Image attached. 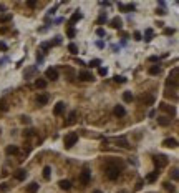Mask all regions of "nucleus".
Instances as JSON below:
<instances>
[{
    "instance_id": "6e6552de",
    "label": "nucleus",
    "mask_w": 179,
    "mask_h": 193,
    "mask_svg": "<svg viewBox=\"0 0 179 193\" xmlns=\"http://www.w3.org/2000/svg\"><path fill=\"white\" fill-rule=\"evenodd\" d=\"M37 72H38V68H37V67H28V68H25V72H23V77H25V80L33 78V77L37 75Z\"/></svg>"
},
{
    "instance_id": "864d4df0",
    "label": "nucleus",
    "mask_w": 179,
    "mask_h": 193,
    "mask_svg": "<svg viewBox=\"0 0 179 193\" xmlns=\"http://www.w3.org/2000/svg\"><path fill=\"white\" fill-rule=\"evenodd\" d=\"M37 62H38V63H42V62H43V55L42 54H37Z\"/></svg>"
},
{
    "instance_id": "423d86ee",
    "label": "nucleus",
    "mask_w": 179,
    "mask_h": 193,
    "mask_svg": "<svg viewBox=\"0 0 179 193\" xmlns=\"http://www.w3.org/2000/svg\"><path fill=\"white\" fill-rule=\"evenodd\" d=\"M90 180H91V172H90L88 168H85V170L81 172V175H80V182H81L83 186H85V185L90 183Z\"/></svg>"
},
{
    "instance_id": "6e6d98bb",
    "label": "nucleus",
    "mask_w": 179,
    "mask_h": 193,
    "mask_svg": "<svg viewBox=\"0 0 179 193\" xmlns=\"http://www.w3.org/2000/svg\"><path fill=\"white\" fill-rule=\"evenodd\" d=\"M149 62H159V58L156 55H153V57H149Z\"/></svg>"
},
{
    "instance_id": "ddd939ff",
    "label": "nucleus",
    "mask_w": 179,
    "mask_h": 193,
    "mask_svg": "<svg viewBox=\"0 0 179 193\" xmlns=\"http://www.w3.org/2000/svg\"><path fill=\"white\" fill-rule=\"evenodd\" d=\"M139 102L141 103H146V105H153L154 103V96L153 95H141Z\"/></svg>"
},
{
    "instance_id": "603ef678",
    "label": "nucleus",
    "mask_w": 179,
    "mask_h": 193,
    "mask_svg": "<svg viewBox=\"0 0 179 193\" xmlns=\"http://www.w3.org/2000/svg\"><path fill=\"white\" fill-rule=\"evenodd\" d=\"M164 33H166V35H172V33H174V29H166Z\"/></svg>"
},
{
    "instance_id": "39448f33",
    "label": "nucleus",
    "mask_w": 179,
    "mask_h": 193,
    "mask_svg": "<svg viewBox=\"0 0 179 193\" xmlns=\"http://www.w3.org/2000/svg\"><path fill=\"white\" fill-rule=\"evenodd\" d=\"M45 77H47L48 80H51V82H57L58 80V70L55 67H50V68H47V72H45Z\"/></svg>"
},
{
    "instance_id": "c85d7f7f",
    "label": "nucleus",
    "mask_w": 179,
    "mask_h": 193,
    "mask_svg": "<svg viewBox=\"0 0 179 193\" xmlns=\"http://www.w3.org/2000/svg\"><path fill=\"white\" fill-rule=\"evenodd\" d=\"M50 176H51V168L50 167H45V168H43V178L50 180Z\"/></svg>"
},
{
    "instance_id": "b1692460",
    "label": "nucleus",
    "mask_w": 179,
    "mask_h": 193,
    "mask_svg": "<svg viewBox=\"0 0 179 193\" xmlns=\"http://www.w3.org/2000/svg\"><path fill=\"white\" fill-rule=\"evenodd\" d=\"M148 73H149V75H159V73H161V67H159V65H153V67L148 70Z\"/></svg>"
},
{
    "instance_id": "9b49d317",
    "label": "nucleus",
    "mask_w": 179,
    "mask_h": 193,
    "mask_svg": "<svg viewBox=\"0 0 179 193\" xmlns=\"http://www.w3.org/2000/svg\"><path fill=\"white\" fill-rule=\"evenodd\" d=\"M63 110H65V103L63 102H58V103L55 105V108H53V115L55 117H60V115L63 113Z\"/></svg>"
},
{
    "instance_id": "0eeeda50",
    "label": "nucleus",
    "mask_w": 179,
    "mask_h": 193,
    "mask_svg": "<svg viewBox=\"0 0 179 193\" xmlns=\"http://www.w3.org/2000/svg\"><path fill=\"white\" fill-rule=\"evenodd\" d=\"M78 78L81 80V82H91V80H95V77L91 75L88 70H81V72L78 73Z\"/></svg>"
},
{
    "instance_id": "7ed1b4c3",
    "label": "nucleus",
    "mask_w": 179,
    "mask_h": 193,
    "mask_svg": "<svg viewBox=\"0 0 179 193\" xmlns=\"http://www.w3.org/2000/svg\"><path fill=\"white\" fill-rule=\"evenodd\" d=\"M166 85H168V87H172V88L176 90V87H178V68H172V72L169 73V77H168V82H166Z\"/></svg>"
},
{
    "instance_id": "5fc2aeb1",
    "label": "nucleus",
    "mask_w": 179,
    "mask_h": 193,
    "mask_svg": "<svg viewBox=\"0 0 179 193\" xmlns=\"http://www.w3.org/2000/svg\"><path fill=\"white\" fill-rule=\"evenodd\" d=\"M133 37H134V40H141V33L139 32H134V35H133Z\"/></svg>"
},
{
    "instance_id": "2f4dec72",
    "label": "nucleus",
    "mask_w": 179,
    "mask_h": 193,
    "mask_svg": "<svg viewBox=\"0 0 179 193\" xmlns=\"http://www.w3.org/2000/svg\"><path fill=\"white\" fill-rule=\"evenodd\" d=\"M75 120H76V112H72V113H70V117H68V122H66V125H72V123H75Z\"/></svg>"
},
{
    "instance_id": "09e8293b",
    "label": "nucleus",
    "mask_w": 179,
    "mask_h": 193,
    "mask_svg": "<svg viewBox=\"0 0 179 193\" xmlns=\"http://www.w3.org/2000/svg\"><path fill=\"white\" fill-rule=\"evenodd\" d=\"M27 5H28L30 8H33V7H37V2H33V0H28V2H27Z\"/></svg>"
},
{
    "instance_id": "7c9ffc66",
    "label": "nucleus",
    "mask_w": 179,
    "mask_h": 193,
    "mask_svg": "<svg viewBox=\"0 0 179 193\" xmlns=\"http://www.w3.org/2000/svg\"><path fill=\"white\" fill-rule=\"evenodd\" d=\"M68 52H70V54H73V55H76V54H78V47H76L75 43H70V45H68Z\"/></svg>"
},
{
    "instance_id": "72a5a7b5",
    "label": "nucleus",
    "mask_w": 179,
    "mask_h": 193,
    "mask_svg": "<svg viewBox=\"0 0 179 193\" xmlns=\"http://www.w3.org/2000/svg\"><path fill=\"white\" fill-rule=\"evenodd\" d=\"M0 110H2V112H7L8 110V105H7V102H5L4 98H0Z\"/></svg>"
},
{
    "instance_id": "49530a36",
    "label": "nucleus",
    "mask_w": 179,
    "mask_h": 193,
    "mask_svg": "<svg viewBox=\"0 0 179 193\" xmlns=\"http://www.w3.org/2000/svg\"><path fill=\"white\" fill-rule=\"evenodd\" d=\"M40 48H42V50H48V48H50V45H48L47 42H43V43H40Z\"/></svg>"
},
{
    "instance_id": "e433bc0d",
    "label": "nucleus",
    "mask_w": 179,
    "mask_h": 193,
    "mask_svg": "<svg viewBox=\"0 0 179 193\" xmlns=\"http://www.w3.org/2000/svg\"><path fill=\"white\" fill-rule=\"evenodd\" d=\"M163 185H164V188L168 190V191H171V193H172V191H174V190H176V188H174V186H172V185H171V183H169V182L163 183Z\"/></svg>"
},
{
    "instance_id": "473e14b6",
    "label": "nucleus",
    "mask_w": 179,
    "mask_h": 193,
    "mask_svg": "<svg viewBox=\"0 0 179 193\" xmlns=\"http://www.w3.org/2000/svg\"><path fill=\"white\" fill-rule=\"evenodd\" d=\"M20 122L25 123V125H28V123H32V118L27 117V115H22V117H20Z\"/></svg>"
},
{
    "instance_id": "5701e85b",
    "label": "nucleus",
    "mask_w": 179,
    "mask_h": 193,
    "mask_svg": "<svg viewBox=\"0 0 179 193\" xmlns=\"http://www.w3.org/2000/svg\"><path fill=\"white\" fill-rule=\"evenodd\" d=\"M5 153L7 155H17L18 153V147H15V145H8V147L5 148Z\"/></svg>"
},
{
    "instance_id": "cd10ccee",
    "label": "nucleus",
    "mask_w": 179,
    "mask_h": 193,
    "mask_svg": "<svg viewBox=\"0 0 179 193\" xmlns=\"http://www.w3.org/2000/svg\"><path fill=\"white\" fill-rule=\"evenodd\" d=\"M8 22H12V14L0 15V23H8Z\"/></svg>"
},
{
    "instance_id": "4c0bfd02",
    "label": "nucleus",
    "mask_w": 179,
    "mask_h": 193,
    "mask_svg": "<svg viewBox=\"0 0 179 193\" xmlns=\"http://www.w3.org/2000/svg\"><path fill=\"white\" fill-rule=\"evenodd\" d=\"M66 35H68L70 38H75V37H76V30H75V29H68V32H66Z\"/></svg>"
},
{
    "instance_id": "a211bd4d",
    "label": "nucleus",
    "mask_w": 179,
    "mask_h": 193,
    "mask_svg": "<svg viewBox=\"0 0 179 193\" xmlns=\"http://www.w3.org/2000/svg\"><path fill=\"white\" fill-rule=\"evenodd\" d=\"M37 103L38 105H47L48 103V95L47 93H42V95L37 96Z\"/></svg>"
},
{
    "instance_id": "412c9836",
    "label": "nucleus",
    "mask_w": 179,
    "mask_h": 193,
    "mask_svg": "<svg viewBox=\"0 0 179 193\" xmlns=\"http://www.w3.org/2000/svg\"><path fill=\"white\" fill-rule=\"evenodd\" d=\"M158 176H159V170H156V172H153V173H149V175L146 176V182H149V183H153V182H156L158 180Z\"/></svg>"
},
{
    "instance_id": "20e7f679",
    "label": "nucleus",
    "mask_w": 179,
    "mask_h": 193,
    "mask_svg": "<svg viewBox=\"0 0 179 193\" xmlns=\"http://www.w3.org/2000/svg\"><path fill=\"white\" fill-rule=\"evenodd\" d=\"M153 161H154V165L158 167V170H159V168H163V167L168 165V157H164V155H156V157L153 158Z\"/></svg>"
},
{
    "instance_id": "f8f14e48",
    "label": "nucleus",
    "mask_w": 179,
    "mask_h": 193,
    "mask_svg": "<svg viewBox=\"0 0 179 193\" xmlns=\"http://www.w3.org/2000/svg\"><path fill=\"white\" fill-rule=\"evenodd\" d=\"M113 113H115L118 118H123L126 115V110H125V107H123V105H116L115 110H113Z\"/></svg>"
},
{
    "instance_id": "f257e3e1",
    "label": "nucleus",
    "mask_w": 179,
    "mask_h": 193,
    "mask_svg": "<svg viewBox=\"0 0 179 193\" xmlns=\"http://www.w3.org/2000/svg\"><path fill=\"white\" fill-rule=\"evenodd\" d=\"M119 173H121V170L118 167H113V165H108L106 170H104V175H106L108 180H116L119 176Z\"/></svg>"
},
{
    "instance_id": "8fccbe9b",
    "label": "nucleus",
    "mask_w": 179,
    "mask_h": 193,
    "mask_svg": "<svg viewBox=\"0 0 179 193\" xmlns=\"http://www.w3.org/2000/svg\"><path fill=\"white\" fill-rule=\"evenodd\" d=\"M96 47H98V48H104V42H103V40H98Z\"/></svg>"
},
{
    "instance_id": "bf43d9fd",
    "label": "nucleus",
    "mask_w": 179,
    "mask_h": 193,
    "mask_svg": "<svg viewBox=\"0 0 179 193\" xmlns=\"http://www.w3.org/2000/svg\"><path fill=\"white\" fill-rule=\"evenodd\" d=\"M93 193H103V191H100V190H95V191Z\"/></svg>"
},
{
    "instance_id": "c9c22d12",
    "label": "nucleus",
    "mask_w": 179,
    "mask_h": 193,
    "mask_svg": "<svg viewBox=\"0 0 179 193\" xmlns=\"http://www.w3.org/2000/svg\"><path fill=\"white\" fill-rule=\"evenodd\" d=\"M60 43H61V37H60V35H57V37H55V40H53V42H50L48 45H50V47H53V45H60Z\"/></svg>"
},
{
    "instance_id": "aec40b11",
    "label": "nucleus",
    "mask_w": 179,
    "mask_h": 193,
    "mask_svg": "<svg viewBox=\"0 0 179 193\" xmlns=\"http://www.w3.org/2000/svg\"><path fill=\"white\" fill-rule=\"evenodd\" d=\"M38 186L40 185L37 182H32L28 186H27V193H37V191H38Z\"/></svg>"
},
{
    "instance_id": "4d7b16f0",
    "label": "nucleus",
    "mask_w": 179,
    "mask_h": 193,
    "mask_svg": "<svg viewBox=\"0 0 179 193\" xmlns=\"http://www.w3.org/2000/svg\"><path fill=\"white\" fill-rule=\"evenodd\" d=\"M141 186H143V180H139V182H138V185H136V188H138V190H139V188H141Z\"/></svg>"
},
{
    "instance_id": "37998d69",
    "label": "nucleus",
    "mask_w": 179,
    "mask_h": 193,
    "mask_svg": "<svg viewBox=\"0 0 179 193\" xmlns=\"http://www.w3.org/2000/svg\"><path fill=\"white\" fill-rule=\"evenodd\" d=\"M8 188H10L8 183H2V185H0V191H8Z\"/></svg>"
},
{
    "instance_id": "c03bdc74",
    "label": "nucleus",
    "mask_w": 179,
    "mask_h": 193,
    "mask_svg": "<svg viewBox=\"0 0 179 193\" xmlns=\"http://www.w3.org/2000/svg\"><path fill=\"white\" fill-rule=\"evenodd\" d=\"M96 35H98V37H104V35H106L104 29H98V30H96Z\"/></svg>"
},
{
    "instance_id": "9d476101",
    "label": "nucleus",
    "mask_w": 179,
    "mask_h": 193,
    "mask_svg": "<svg viewBox=\"0 0 179 193\" xmlns=\"http://www.w3.org/2000/svg\"><path fill=\"white\" fill-rule=\"evenodd\" d=\"M163 147H166V148H176V147H178V140H176V138H166L164 142H163Z\"/></svg>"
},
{
    "instance_id": "4468645a",
    "label": "nucleus",
    "mask_w": 179,
    "mask_h": 193,
    "mask_svg": "<svg viewBox=\"0 0 179 193\" xmlns=\"http://www.w3.org/2000/svg\"><path fill=\"white\" fill-rule=\"evenodd\" d=\"M110 25L113 27V29L119 30V29H121V27H123V22H121V18H119V17H115V18H111Z\"/></svg>"
},
{
    "instance_id": "2eb2a0df",
    "label": "nucleus",
    "mask_w": 179,
    "mask_h": 193,
    "mask_svg": "<svg viewBox=\"0 0 179 193\" xmlns=\"http://www.w3.org/2000/svg\"><path fill=\"white\" fill-rule=\"evenodd\" d=\"M115 142L118 143L119 147H123V148H129V143H128V140H126L125 136H116Z\"/></svg>"
},
{
    "instance_id": "393cba45",
    "label": "nucleus",
    "mask_w": 179,
    "mask_h": 193,
    "mask_svg": "<svg viewBox=\"0 0 179 193\" xmlns=\"http://www.w3.org/2000/svg\"><path fill=\"white\" fill-rule=\"evenodd\" d=\"M118 7H119V10H121V12H131V10H134V5H133V4H129V5L118 4Z\"/></svg>"
},
{
    "instance_id": "a878e982",
    "label": "nucleus",
    "mask_w": 179,
    "mask_h": 193,
    "mask_svg": "<svg viewBox=\"0 0 179 193\" xmlns=\"http://www.w3.org/2000/svg\"><path fill=\"white\" fill-rule=\"evenodd\" d=\"M35 87H37V88H45V87H47V80H45V78H37L35 80Z\"/></svg>"
},
{
    "instance_id": "79ce46f5",
    "label": "nucleus",
    "mask_w": 179,
    "mask_h": 193,
    "mask_svg": "<svg viewBox=\"0 0 179 193\" xmlns=\"http://www.w3.org/2000/svg\"><path fill=\"white\" fill-rule=\"evenodd\" d=\"M23 135H25V136H33V135H35V130L28 128V130H25V133H23Z\"/></svg>"
},
{
    "instance_id": "a19ab883",
    "label": "nucleus",
    "mask_w": 179,
    "mask_h": 193,
    "mask_svg": "<svg viewBox=\"0 0 179 193\" xmlns=\"http://www.w3.org/2000/svg\"><path fill=\"white\" fill-rule=\"evenodd\" d=\"M115 82L116 83H125L126 82V77H118V75H116L115 77Z\"/></svg>"
},
{
    "instance_id": "f3484780",
    "label": "nucleus",
    "mask_w": 179,
    "mask_h": 193,
    "mask_svg": "<svg viewBox=\"0 0 179 193\" xmlns=\"http://www.w3.org/2000/svg\"><path fill=\"white\" fill-rule=\"evenodd\" d=\"M169 123H171V118H169V117H164V115L158 117V125H161V127H168Z\"/></svg>"
},
{
    "instance_id": "ea45409f",
    "label": "nucleus",
    "mask_w": 179,
    "mask_h": 193,
    "mask_svg": "<svg viewBox=\"0 0 179 193\" xmlns=\"http://www.w3.org/2000/svg\"><path fill=\"white\" fill-rule=\"evenodd\" d=\"M98 73H100L101 77H104V75L108 73V68H106V67H100V68H98Z\"/></svg>"
},
{
    "instance_id": "13d9d810",
    "label": "nucleus",
    "mask_w": 179,
    "mask_h": 193,
    "mask_svg": "<svg viewBox=\"0 0 179 193\" xmlns=\"http://www.w3.org/2000/svg\"><path fill=\"white\" fill-rule=\"evenodd\" d=\"M118 193H128V191H125V190H119V191Z\"/></svg>"
},
{
    "instance_id": "f03ea898",
    "label": "nucleus",
    "mask_w": 179,
    "mask_h": 193,
    "mask_svg": "<svg viewBox=\"0 0 179 193\" xmlns=\"http://www.w3.org/2000/svg\"><path fill=\"white\" fill-rule=\"evenodd\" d=\"M76 142H78V133L72 132V133H68V135L65 136V140H63V145H65V148H66V150H70V148H72Z\"/></svg>"
},
{
    "instance_id": "1a4fd4ad",
    "label": "nucleus",
    "mask_w": 179,
    "mask_h": 193,
    "mask_svg": "<svg viewBox=\"0 0 179 193\" xmlns=\"http://www.w3.org/2000/svg\"><path fill=\"white\" fill-rule=\"evenodd\" d=\"M13 176H15V180H18V182H23V180L27 178V172L23 168H18L17 172L13 173Z\"/></svg>"
},
{
    "instance_id": "f704fd0d",
    "label": "nucleus",
    "mask_w": 179,
    "mask_h": 193,
    "mask_svg": "<svg viewBox=\"0 0 179 193\" xmlns=\"http://www.w3.org/2000/svg\"><path fill=\"white\" fill-rule=\"evenodd\" d=\"M171 178L174 180V182H176V180L179 178V173H178V168H176V167H174V168H172V170H171Z\"/></svg>"
},
{
    "instance_id": "a18cd8bd",
    "label": "nucleus",
    "mask_w": 179,
    "mask_h": 193,
    "mask_svg": "<svg viewBox=\"0 0 179 193\" xmlns=\"http://www.w3.org/2000/svg\"><path fill=\"white\" fill-rule=\"evenodd\" d=\"M103 22H106V14H101L98 18V23H103Z\"/></svg>"
},
{
    "instance_id": "de8ad7c7",
    "label": "nucleus",
    "mask_w": 179,
    "mask_h": 193,
    "mask_svg": "<svg viewBox=\"0 0 179 193\" xmlns=\"http://www.w3.org/2000/svg\"><path fill=\"white\" fill-rule=\"evenodd\" d=\"M0 50H2V52H5V50H7V43H4L2 40H0Z\"/></svg>"
},
{
    "instance_id": "6ab92c4d",
    "label": "nucleus",
    "mask_w": 179,
    "mask_h": 193,
    "mask_svg": "<svg viewBox=\"0 0 179 193\" xmlns=\"http://www.w3.org/2000/svg\"><path fill=\"white\" fill-rule=\"evenodd\" d=\"M58 186H60L61 190H70L72 188V182H70V180H60V182H58Z\"/></svg>"
},
{
    "instance_id": "58836bf2",
    "label": "nucleus",
    "mask_w": 179,
    "mask_h": 193,
    "mask_svg": "<svg viewBox=\"0 0 179 193\" xmlns=\"http://www.w3.org/2000/svg\"><path fill=\"white\" fill-rule=\"evenodd\" d=\"M100 63H101V60H98V58H95V60H91L90 62V67H100Z\"/></svg>"
},
{
    "instance_id": "bb28decb",
    "label": "nucleus",
    "mask_w": 179,
    "mask_h": 193,
    "mask_svg": "<svg viewBox=\"0 0 179 193\" xmlns=\"http://www.w3.org/2000/svg\"><path fill=\"white\" fill-rule=\"evenodd\" d=\"M123 100H125L126 103H131V102L134 100V96H133L131 92H125V93H123Z\"/></svg>"
},
{
    "instance_id": "3c124183",
    "label": "nucleus",
    "mask_w": 179,
    "mask_h": 193,
    "mask_svg": "<svg viewBox=\"0 0 179 193\" xmlns=\"http://www.w3.org/2000/svg\"><path fill=\"white\" fill-rule=\"evenodd\" d=\"M156 14H159V15H166V8H158V10H156Z\"/></svg>"
},
{
    "instance_id": "4be33fe9",
    "label": "nucleus",
    "mask_w": 179,
    "mask_h": 193,
    "mask_svg": "<svg viewBox=\"0 0 179 193\" xmlns=\"http://www.w3.org/2000/svg\"><path fill=\"white\" fill-rule=\"evenodd\" d=\"M81 18H83L81 12H75V14L72 15V18H70V23H76V22H80Z\"/></svg>"
},
{
    "instance_id": "dca6fc26",
    "label": "nucleus",
    "mask_w": 179,
    "mask_h": 193,
    "mask_svg": "<svg viewBox=\"0 0 179 193\" xmlns=\"http://www.w3.org/2000/svg\"><path fill=\"white\" fill-rule=\"evenodd\" d=\"M159 108H161V110H164V112H168L169 115H172V117L176 115V108L174 107H169L168 103H161V105H159Z\"/></svg>"
},
{
    "instance_id": "c756f323",
    "label": "nucleus",
    "mask_w": 179,
    "mask_h": 193,
    "mask_svg": "<svg viewBox=\"0 0 179 193\" xmlns=\"http://www.w3.org/2000/svg\"><path fill=\"white\" fill-rule=\"evenodd\" d=\"M153 40V30L148 29L146 32H144V42H151Z\"/></svg>"
}]
</instances>
